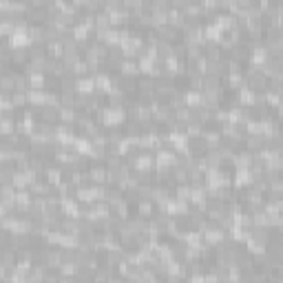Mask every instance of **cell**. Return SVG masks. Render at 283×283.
Segmentation results:
<instances>
[{
  "mask_svg": "<svg viewBox=\"0 0 283 283\" xmlns=\"http://www.w3.org/2000/svg\"><path fill=\"white\" fill-rule=\"evenodd\" d=\"M155 210H157V204H155V199H153V197H139V199H137V204H135V213L142 215L144 219H151Z\"/></svg>",
  "mask_w": 283,
  "mask_h": 283,
  "instance_id": "obj_1",
  "label": "cell"
},
{
  "mask_svg": "<svg viewBox=\"0 0 283 283\" xmlns=\"http://www.w3.org/2000/svg\"><path fill=\"white\" fill-rule=\"evenodd\" d=\"M117 69H120V73H124V76H139V62H137V58L124 56Z\"/></svg>",
  "mask_w": 283,
  "mask_h": 283,
  "instance_id": "obj_2",
  "label": "cell"
},
{
  "mask_svg": "<svg viewBox=\"0 0 283 283\" xmlns=\"http://www.w3.org/2000/svg\"><path fill=\"white\" fill-rule=\"evenodd\" d=\"M144 91H155V78L151 73H139L137 76V93Z\"/></svg>",
  "mask_w": 283,
  "mask_h": 283,
  "instance_id": "obj_3",
  "label": "cell"
},
{
  "mask_svg": "<svg viewBox=\"0 0 283 283\" xmlns=\"http://www.w3.org/2000/svg\"><path fill=\"white\" fill-rule=\"evenodd\" d=\"M106 283H126V279L124 277H120V274H113V277L106 281Z\"/></svg>",
  "mask_w": 283,
  "mask_h": 283,
  "instance_id": "obj_4",
  "label": "cell"
},
{
  "mask_svg": "<svg viewBox=\"0 0 283 283\" xmlns=\"http://www.w3.org/2000/svg\"><path fill=\"white\" fill-rule=\"evenodd\" d=\"M58 283H76V279H73V277H60Z\"/></svg>",
  "mask_w": 283,
  "mask_h": 283,
  "instance_id": "obj_5",
  "label": "cell"
}]
</instances>
